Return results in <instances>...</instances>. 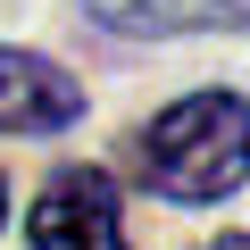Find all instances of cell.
<instances>
[{
	"mask_svg": "<svg viewBox=\"0 0 250 250\" xmlns=\"http://www.w3.org/2000/svg\"><path fill=\"white\" fill-rule=\"evenodd\" d=\"M125 167H134L159 200L208 208L250 175V100L242 92H192L175 108H159L134 142H125Z\"/></svg>",
	"mask_w": 250,
	"mask_h": 250,
	"instance_id": "cell-1",
	"label": "cell"
},
{
	"mask_svg": "<svg viewBox=\"0 0 250 250\" xmlns=\"http://www.w3.org/2000/svg\"><path fill=\"white\" fill-rule=\"evenodd\" d=\"M25 242H34V250H125L117 184H108L100 167H59V175L34 192Z\"/></svg>",
	"mask_w": 250,
	"mask_h": 250,
	"instance_id": "cell-2",
	"label": "cell"
},
{
	"mask_svg": "<svg viewBox=\"0 0 250 250\" xmlns=\"http://www.w3.org/2000/svg\"><path fill=\"white\" fill-rule=\"evenodd\" d=\"M83 117V83L42 50H0V134H67Z\"/></svg>",
	"mask_w": 250,
	"mask_h": 250,
	"instance_id": "cell-3",
	"label": "cell"
},
{
	"mask_svg": "<svg viewBox=\"0 0 250 250\" xmlns=\"http://www.w3.org/2000/svg\"><path fill=\"white\" fill-rule=\"evenodd\" d=\"M83 9L108 34H217V25H250V0H83Z\"/></svg>",
	"mask_w": 250,
	"mask_h": 250,
	"instance_id": "cell-4",
	"label": "cell"
},
{
	"mask_svg": "<svg viewBox=\"0 0 250 250\" xmlns=\"http://www.w3.org/2000/svg\"><path fill=\"white\" fill-rule=\"evenodd\" d=\"M200 250H250V233H217V242H200Z\"/></svg>",
	"mask_w": 250,
	"mask_h": 250,
	"instance_id": "cell-5",
	"label": "cell"
},
{
	"mask_svg": "<svg viewBox=\"0 0 250 250\" xmlns=\"http://www.w3.org/2000/svg\"><path fill=\"white\" fill-rule=\"evenodd\" d=\"M0 225H9V184H0Z\"/></svg>",
	"mask_w": 250,
	"mask_h": 250,
	"instance_id": "cell-6",
	"label": "cell"
}]
</instances>
